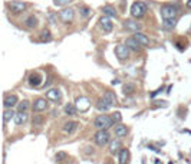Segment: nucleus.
Returning <instances> with one entry per match:
<instances>
[{"mask_svg":"<svg viewBox=\"0 0 191 164\" xmlns=\"http://www.w3.org/2000/svg\"><path fill=\"white\" fill-rule=\"evenodd\" d=\"M112 125H114V120L111 117H108V115H105V114L98 115L95 118V121H93V127H96L98 130H108Z\"/></svg>","mask_w":191,"mask_h":164,"instance_id":"nucleus-1","label":"nucleus"},{"mask_svg":"<svg viewBox=\"0 0 191 164\" xmlns=\"http://www.w3.org/2000/svg\"><path fill=\"white\" fill-rule=\"evenodd\" d=\"M147 10H148L147 4L144 3V2H141V0H137V2H134L132 6H131V16L139 19V17H142L145 15Z\"/></svg>","mask_w":191,"mask_h":164,"instance_id":"nucleus-2","label":"nucleus"},{"mask_svg":"<svg viewBox=\"0 0 191 164\" xmlns=\"http://www.w3.org/2000/svg\"><path fill=\"white\" fill-rule=\"evenodd\" d=\"M160 13H161L162 19H175L177 13H178V7L172 6V4H164L160 9Z\"/></svg>","mask_w":191,"mask_h":164,"instance_id":"nucleus-3","label":"nucleus"},{"mask_svg":"<svg viewBox=\"0 0 191 164\" xmlns=\"http://www.w3.org/2000/svg\"><path fill=\"white\" fill-rule=\"evenodd\" d=\"M109 138H111V135L106 130H99L93 135V141H95L96 145H99V147H104L106 144L109 143Z\"/></svg>","mask_w":191,"mask_h":164,"instance_id":"nucleus-4","label":"nucleus"},{"mask_svg":"<svg viewBox=\"0 0 191 164\" xmlns=\"http://www.w3.org/2000/svg\"><path fill=\"white\" fill-rule=\"evenodd\" d=\"M6 6H7V9L10 10L12 13H15V15H17V13H22L26 10V3H23V2H19V0H12V2H7L6 3Z\"/></svg>","mask_w":191,"mask_h":164,"instance_id":"nucleus-5","label":"nucleus"},{"mask_svg":"<svg viewBox=\"0 0 191 164\" xmlns=\"http://www.w3.org/2000/svg\"><path fill=\"white\" fill-rule=\"evenodd\" d=\"M59 17L63 23H71L73 22V17H75V10L72 7H68V9H63L59 12Z\"/></svg>","mask_w":191,"mask_h":164,"instance_id":"nucleus-6","label":"nucleus"},{"mask_svg":"<svg viewBox=\"0 0 191 164\" xmlns=\"http://www.w3.org/2000/svg\"><path fill=\"white\" fill-rule=\"evenodd\" d=\"M115 55L119 61H125V59H128V56H129V48L127 46V45H118V46L115 48Z\"/></svg>","mask_w":191,"mask_h":164,"instance_id":"nucleus-7","label":"nucleus"},{"mask_svg":"<svg viewBox=\"0 0 191 164\" xmlns=\"http://www.w3.org/2000/svg\"><path fill=\"white\" fill-rule=\"evenodd\" d=\"M75 105H76V108H78V111L85 112V111H88V109H89L91 102H89V99H88L86 97H79V98H76Z\"/></svg>","mask_w":191,"mask_h":164,"instance_id":"nucleus-8","label":"nucleus"},{"mask_svg":"<svg viewBox=\"0 0 191 164\" xmlns=\"http://www.w3.org/2000/svg\"><path fill=\"white\" fill-rule=\"evenodd\" d=\"M99 26L104 29L105 33H111V32H112V27H114L112 22H111V19H109L108 16H102V17H101V19H99Z\"/></svg>","mask_w":191,"mask_h":164,"instance_id":"nucleus-9","label":"nucleus"},{"mask_svg":"<svg viewBox=\"0 0 191 164\" xmlns=\"http://www.w3.org/2000/svg\"><path fill=\"white\" fill-rule=\"evenodd\" d=\"M124 27L127 30H129V32H139V29H141V25L138 23V22H134L131 20V19H127V20H124Z\"/></svg>","mask_w":191,"mask_h":164,"instance_id":"nucleus-10","label":"nucleus"},{"mask_svg":"<svg viewBox=\"0 0 191 164\" xmlns=\"http://www.w3.org/2000/svg\"><path fill=\"white\" fill-rule=\"evenodd\" d=\"M16 104H17V97L15 94H7L4 97V101H3L4 108H13Z\"/></svg>","mask_w":191,"mask_h":164,"instance_id":"nucleus-11","label":"nucleus"},{"mask_svg":"<svg viewBox=\"0 0 191 164\" xmlns=\"http://www.w3.org/2000/svg\"><path fill=\"white\" fill-rule=\"evenodd\" d=\"M125 45H127L129 49H132V51H135V52H139V51H141V46H142L141 43L138 42V40L134 38V36H132V38H128V39H127V40H125Z\"/></svg>","mask_w":191,"mask_h":164,"instance_id":"nucleus-12","label":"nucleus"},{"mask_svg":"<svg viewBox=\"0 0 191 164\" xmlns=\"http://www.w3.org/2000/svg\"><path fill=\"white\" fill-rule=\"evenodd\" d=\"M46 98L50 99V101H59L62 98V94H60V89L58 88H52L46 92Z\"/></svg>","mask_w":191,"mask_h":164,"instance_id":"nucleus-13","label":"nucleus"},{"mask_svg":"<svg viewBox=\"0 0 191 164\" xmlns=\"http://www.w3.org/2000/svg\"><path fill=\"white\" fill-rule=\"evenodd\" d=\"M46 108H48V102H46V99H43V98H39V99H36V101L33 102L35 112H42V111H45Z\"/></svg>","mask_w":191,"mask_h":164,"instance_id":"nucleus-14","label":"nucleus"},{"mask_svg":"<svg viewBox=\"0 0 191 164\" xmlns=\"http://www.w3.org/2000/svg\"><path fill=\"white\" fill-rule=\"evenodd\" d=\"M128 160H129V151L128 148H122L118 154V163L119 164H128Z\"/></svg>","mask_w":191,"mask_h":164,"instance_id":"nucleus-15","label":"nucleus"},{"mask_svg":"<svg viewBox=\"0 0 191 164\" xmlns=\"http://www.w3.org/2000/svg\"><path fill=\"white\" fill-rule=\"evenodd\" d=\"M111 107H112V104H111L106 98H101L99 101L96 102V108L99 109V111H108Z\"/></svg>","mask_w":191,"mask_h":164,"instance_id":"nucleus-16","label":"nucleus"},{"mask_svg":"<svg viewBox=\"0 0 191 164\" xmlns=\"http://www.w3.org/2000/svg\"><path fill=\"white\" fill-rule=\"evenodd\" d=\"M29 84L32 86H39L42 84V75L39 72H33L32 75L29 76Z\"/></svg>","mask_w":191,"mask_h":164,"instance_id":"nucleus-17","label":"nucleus"},{"mask_svg":"<svg viewBox=\"0 0 191 164\" xmlns=\"http://www.w3.org/2000/svg\"><path fill=\"white\" fill-rule=\"evenodd\" d=\"M134 38L137 39L142 46H150V39L147 38L144 33H141V32H135V33H134Z\"/></svg>","mask_w":191,"mask_h":164,"instance_id":"nucleus-18","label":"nucleus"},{"mask_svg":"<svg viewBox=\"0 0 191 164\" xmlns=\"http://www.w3.org/2000/svg\"><path fill=\"white\" fill-rule=\"evenodd\" d=\"M102 12H104L105 16H108V17H116L118 16L115 7H114V6H109V4H106V6L102 7Z\"/></svg>","mask_w":191,"mask_h":164,"instance_id":"nucleus-19","label":"nucleus"},{"mask_svg":"<svg viewBox=\"0 0 191 164\" xmlns=\"http://www.w3.org/2000/svg\"><path fill=\"white\" fill-rule=\"evenodd\" d=\"M25 25H26V27H29V29H35V27H38V25H39L38 17H36V16H29L25 20Z\"/></svg>","mask_w":191,"mask_h":164,"instance_id":"nucleus-20","label":"nucleus"},{"mask_svg":"<svg viewBox=\"0 0 191 164\" xmlns=\"http://www.w3.org/2000/svg\"><path fill=\"white\" fill-rule=\"evenodd\" d=\"M27 118H29V115L26 112H19L16 114V117H15V122H16V125H22V124H25L26 121H27Z\"/></svg>","mask_w":191,"mask_h":164,"instance_id":"nucleus-21","label":"nucleus"},{"mask_svg":"<svg viewBox=\"0 0 191 164\" xmlns=\"http://www.w3.org/2000/svg\"><path fill=\"white\" fill-rule=\"evenodd\" d=\"M76 128H78V122H75V121H69L63 125V131H65L66 134H72Z\"/></svg>","mask_w":191,"mask_h":164,"instance_id":"nucleus-22","label":"nucleus"},{"mask_svg":"<svg viewBox=\"0 0 191 164\" xmlns=\"http://www.w3.org/2000/svg\"><path fill=\"white\" fill-rule=\"evenodd\" d=\"M135 91H137V86H135V84H131V82H128V84H125L122 86V92L125 95H132Z\"/></svg>","mask_w":191,"mask_h":164,"instance_id":"nucleus-23","label":"nucleus"},{"mask_svg":"<svg viewBox=\"0 0 191 164\" xmlns=\"http://www.w3.org/2000/svg\"><path fill=\"white\" fill-rule=\"evenodd\" d=\"M15 117H16V112L12 108H6V111L3 112V121L9 122V121H12V120H15Z\"/></svg>","mask_w":191,"mask_h":164,"instance_id":"nucleus-24","label":"nucleus"},{"mask_svg":"<svg viewBox=\"0 0 191 164\" xmlns=\"http://www.w3.org/2000/svg\"><path fill=\"white\" fill-rule=\"evenodd\" d=\"M127 134H128V128H127L125 125H121V124H118V125L115 127V135H116V137L122 138V137H125Z\"/></svg>","mask_w":191,"mask_h":164,"instance_id":"nucleus-25","label":"nucleus"},{"mask_svg":"<svg viewBox=\"0 0 191 164\" xmlns=\"http://www.w3.org/2000/svg\"><path fill=\"white\" fill-rule=\"evenodd\" d=\"M121 150H122V148H121L119 141H112L111 145H109V153H111V154H119Z\"/></svg>","mask_w":191,"mask_h":164,"instance_id":"nucleus-26","label":"nucleus"},{"mask_svg":"<svg viewBox=\"0 0 191 164\" xmlns=\"http://www.w3.org/2000/svg\"><path fill=\"white\" fill-rule=\"evenodd\" d=\"M76 112H78V108H76V105H73V104H68V105L65 107V114L69 115V117L76 115Z\"/></svg>","mask_w":191,"mask_h":164,"instance_id":"nucleus-27","label":"nucleus"},{"mask_svg":"<svg viewBox=\"0 0 191 164\" xmlns=\"http://www.w3.org/2000/svg\"><path fill=\"white\" fill-rule=\"evenodd\" d=\"M40 40L42 42H50L52 40V33L49 29H43L40 32Z\"/></svg>","mask_w":191,"mask_h":164,"instance_id":"nucleus-28","label":"nucleus"},{"mask_svg":"<svg viewBox=\"0 0 191 164\" xmlns=\"http://www.w3.org/2000/svg\"><path fill=\"white\" fill-rule=\"evenodd\" d=\"M175 25H177V20H175V19H164V23H162V26L168 30L175 27Z\"/></svg>","mask_w":191,"mask_h":164,"instance_id":"nucleus-29","label":"nucleus"},{"mask_svg":"<svg viewBox=\"0 0 191 164\" xmlns=\"http://www.w3.org/2000/svg\"><path fill=\"white\" fill-rule=\"evenodd\" d=\"M104 98H106L111 104H116V95H115V92H112V91H106V92L104 94Z\"/></svg>","mask_w":191,"mask_h":164,"instance_id":"nucleus-30","label":"nucleus"},{"mask_svg":"<svg viewBox=\"0 0 191 164\" xmlns=\"http://www.w3.org/2000/svg\"><path fill=\"white\" fill-rule=\"evenodd\" d=\"M43 121H45V118L42 117V115H39V114H36V115H35L33 117V125H36V127H39V125H42V124H43Z\"/></svg>","mask_w":191,"mask_h":164,"instance_id":"nucleus-31","label":"nucleus"},{"mask_svg":"<svg viewBox=\"0 0 191 164\" xmlns=\"http://www.w3.org/2000/svg\"><path fill=\"white\" fill-rule=\"evenodd\" d=\"M79 13H81V16L88 17L89 15H91V9L88 7V6H82V7L79 9Z\"/></svg>","mask_w":191,"mask_h":164,"instance_id":"nucleus-32","label":"nucleus"},{"mask_svg":"<svg viewBox=\"0 0 191 164\" xmlns=\"http://www.w3.org/2000/svg\"><path fill=\"white\" fill-rule=\"evenodd\" d=\"M17 109H19L20 112H26V111L29 109V102H27V101H23V102H20V104L17 105Z\"/></svg>","mask_w":191,"mask_h":164,"instance_id":"nucleus-33","label":"nucleus"},{"mask_svg":"<svg viewBox=\"0 0 191 164\" xmlns=\"http://www.w3.org/2000/svg\"><path fill=\"white\" fill-rule=\"evenodd\" d=\"M71 2L72 0H53V4L55 6H68Z\"/></svg>","mask_w":191,"mask_h":164,"instance_id":"nucleus-34","label":"nucleus"},{"mask_svg":"<svg viewBox=\"0 0 191 164\" xmlns=\"http://www.w3.org/2000/svg\"><path fill=\"white\" fill-rule=\"evenodd\" d=\"M68 157V154L66 153H63V151H59L56 156H55V158H56V161H63L65 158Z\"/></svg>","mask_w":191,"mask_h":164,"instance_id":"nucleus-35","label":"nucleus"},{"mask_svg":"<svg viewBox=\"0 0 191 164\" xmlns=\"http://www.w3.org/2000/svg\"><path fill=\"white\" fill-rule=\"evenodd\" d=\"M112 120H114V122H121V120H122L121 112H114L112 114Z\"/></svg>","mask_w":191,"mask_h":164,"instance_id":"nucleus-36","label":"nucleus"},{"mask_svg":"<svg viewBox=\"0 0 191 164\" xmlns=\"http://www.w3.org/2000/svg\"><path fill=\"white\" fill-rule=\"evenodd\" d=\"M161 91H162V88L157 89V91H154V92H152V94H151V98H154V97H155V95H157V94H160V92H161Z\"/></svg>","mask_w":191,"mask_h":164,"instance_id":"nucleus-37","label":"nucleus"},{"mask_svg":"<svg viewBox=\"0 0 191 164\" xmlns=\"http://www.w3.org/2000/svg\"><path fill=\"white\" fill-rule=\"evenodd\" d=\"M187 7L191 9V0H188V2H187Z\"/></svg>","mask_w":191,"mask_h":164,"instance_id":"nucleus-38","label":"nucleus"}]
</instances>
